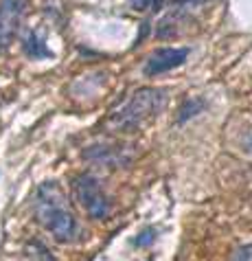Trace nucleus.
<instances>
[{
    "label": "nucleus",
    "mask_w": 252,
    "mask_h": 261,
    "mask_svg": "<svg viewBox=\"0 0 252 261\" xmlns=\"http://www.w3.org/2000/svg\"><path fill=\"white\" fill-rule=\"evenodd\" d=\"M35 217L57 242H73L77 235V220L66 193L57 182L40 185L35 193Z\"/></svg>",
    "instance_id": "nucleus-1"
},
{
    "label": "nucleus",
    "mask_w": 252,
    "mask_h": 261,
    "mask_svg": "<svg viewBox=\"0 0 252 261\" xmlns=\"http://www.w3.org/2000/svg\"><path fill=\"white\" fill-rule=\"evenodd\" d=\"M167 103V92L160 88H141L132 92L110 117V125L119 132H136L143 123L154 119Z\"/></svg>",
    "instance_id": "nucleus-2"
},
{
    "label": "nucleus",
    "mask_w": 252,
    "mask_h": 261,
    "mask_svg": "<svg viewBox=\"0 0 252 261\" xmlns=\"http://www.w3.org/2000/svg\"><path fill=\"white\" fill-rule=\"evenodd\" d=\"M75 193L77 200L86 211H88L90 217L95 220H105L107 213H110V202H107V195L101 189L99 180L90 173H83L75 180Z\"/></svg>",
    "instance_id": "nucleus-3"
},
{
    "label": "nucleus",
    "mask_w": 252,
    "mask_h": 261,
    "mask_svg": "<svg viewBox=\"0 0 252 261\" xmlns=\"http://www.w3.org/2000/svg\"><path fill=\"white\" fill-rule=\"evenodd\" d=\"M26 13V0H0V55L18 35L20 22Z\"/></svg>",
    "instance_id": "nucleus-4"
},
{
    "label": "nucleus",
    "mask_w": 252,
    "mask_h": 261,
    "mask_svg": "<svg viewBox=\"0 0 252 261\" xmlns=\"http://www.w3.org/2000/svg\"><path fill=\"white\" fill-rule=\"evenodd\" d=\"M186 57H189V48L186 46H167V48H158L154 50L145 66H143V72H145L147 77H156V75H162V72L167 70H174L178 66H182L186 62Z\"/></svg>",
    "instance_id": "nucleus-5"
},
{
    "label": "nucleus",
    "mask_w": 252,
    "mask_h": 261,
    "mask_svg": "<svg viewBox=\"0 0 252 261\" xmlns=\"http://www.w3.org/2000/svg\"><path fill=\"white\" fill-rule=\"evenodd\" d=\"M24 53L29 55V57H48L50 55V50L46 48V42H44V38L38 33V31H31L24 38Z\"/></svg>",
    "instance_id": "nucleus-6"
},
{
    "label": "nucleus",
    "mask_w": 252,
    "mask_h": 261,
    "mask_svg": "<svg viewBox=\"0 0 252 261\" xmlns=\"http://www.w3.org/2000/svg\"><path fill=\"white\" fill-rule=\"evenodd\" d=\"M206 3L208 0H174V13L186 18V13L200 9V7H204Z\"/></svg>",
    "instance_id": "nucleus-7"
},
{
    "label": "nucleus",
    "mask_w": 252,
    "mask_h": 261,
    "mask_svg": "<svg viewBox=\"0 0 252 261\" xmlns=\"http://www.w3.org/2000/svg\"><path fill=\"white\" fill-rule=\"evenodd\" d=\"M162 5V0H132L134 9H158Z\"/></svg>",
    "instance_id": "nucleus-8"
},
{
    "label": "nucleus",
    "mask_w": 252,
    "mask_h": 261,
    "mask_svg": "<svg viewBox=\"0 0 252 261\" xmlns=\"http://www.w3.org/2000/svg\"><path fill=\"white\" fill-rule=\"evenodd\" d=\"M233 261H252V244H248V246H243V248L237 250Z\"/></svg>",
    "instance_id": "nucleus-9"
}]
</instances>
